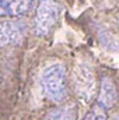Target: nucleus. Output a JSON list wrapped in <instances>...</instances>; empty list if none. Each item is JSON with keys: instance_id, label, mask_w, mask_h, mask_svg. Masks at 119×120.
<instances>
[{"instance_id": "423d86ee", "label": "nucleus", "mask_w": 119, "mask_h": 120, "mask_svg": "<svg viewBox=\"0 0 119 120\" xmlns=\"http://www.w3.org/2000/svg\"><path fill=\"white\" fill-rule=\"evenodd\" d=\"M35 0H0V17H18L28 13Z\"/></svg>"}, {"instance_id": "20e7f679", "label": "nucleus", "mask_w": 119, "mask_h": 120, "mask_svg": "<svg viewBox=\"0 0 119 120\" xmlns=\"http://www.w3.org/2000/svg\"><path fill=\"white\" fill-rule=\"evenodd\" d=\"M73 84L76 94L84 102H90L95 94V78L94 73L88 64H80L74 68L73 74Z\"/></svg>"}, {"instance_id": "0eeeda50", "label": "nucleus", "mask_w": 119, "mask_h": 120, "mask_svg": "<svg viewBox=\"0 0 119 120\" xmlns=\"http://www.w3.org/2000/svg\"><path fill=\"white\" fill-rule=\"evenodd\" d=\"M77 117V112L76 108L71 106H64V108H56L53 110H51L45 120H76Z\"/></svg>"}, {"instance_id": "7ed1b4c3", "label": "nucleus", "mask_w": 119, "mask_h": 120, "mask_svg": "<svg viewBox=\"0 0 119 120\" xmlns=\"http://www.w3.org/2000/svg\"><path fill=\"white\" fill-rule=\"evenodd\" d=\"M28 24L24 20L0 21V48L8 45H20L28 34Z\"/></svg>"}, {"instance_id": "39448f33", "label": "nucleus", "mask_w": 119, "mask_h": 120, "mask_svg": "<svg viewBox=\"0 0 119 120\" xmlns=\"http://www.w3.org/2000/svg\"><path fill=\"white\" fill-rule=\"evenodd\" d=\"M119 94L114 80L108 75H102L99 82V94H98V105H101L104 109L112 108L118 102Z\"/></svg>"}, {"instance_id": "1a4fd4ad", "label": "nucleus", "mask_w": 119, "mask_h": 120, "mask_svg": "<svg viewBox=\"0 0 119 120\" xmlns=\"http://www.w3.org/2000/svg\"><path fill=\"white\" fill-rule=\"evenodd\" d=\"M107 112H105V109L101 106V105H94L91 109H90V112L86 115V117L84 120H107Z\"/></svg>"}, {"instance_id": "f03ea898", "label": "nucleus", "mask_w": 119, "mask_h": 120, "mask_svg": "<svg viewBox=\"0 0 119 120\" xmlns=\"http://www.w3.org/2000/svg\"><path fill=\"white\" fill-rule=\"evenodd\" d=\"M59 4L56 0H39L35 14V34L48 36L59 20Z\"/></svg>"}, {"instance_id": "f257e3e1", "label": "nucleus", "mask_w": 119, "mask_h": 120, "mask_svg": "<svg viewBox=\"0 0 119 120\" xmlns=\"http://www.w3.org/2000/svg\"><path fill=\"white\" fill-rule=\"evenodd\" d=\"M41 84L45 95L53 102H64L67 99L66 68L63 64L56 63L46 67L41 77Z\"/></svg>"}, {"instance_id": "6e6552de", "label": "nucleus", "mask_w": 119, "mask_h": 120, "mask_svg": "<svg viewBox=\"0 0 119 120\" xmlns=\"http://www.w3.org/2000/svg\"><path fill=\"white\" fill-rule=\"evenodd\" d=\"M97 34H98L99 42H101L105 48H108V49H111V50H119V42L107 30H104V28H101V27H97Z\"/></svg>"}]
</instances>
